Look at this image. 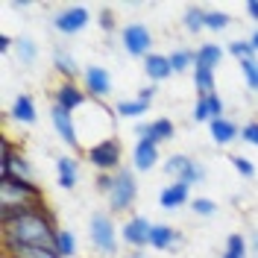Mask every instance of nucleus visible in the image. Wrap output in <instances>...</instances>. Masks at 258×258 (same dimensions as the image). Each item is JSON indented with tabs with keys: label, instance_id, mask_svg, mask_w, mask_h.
<instances>
[{
	"label": "nucleus",
	"instance_id": "nucleus-26",
	"mask_svg": "<svg viewBox=\"0 0 258 258\" xmlns=\"http://www.w3.org/2000/svg\"><path fill=\"white\" fill-rule=\"evenodd\" d=\"M194 64H197V50L179 47V50H173V53H170V68H173V74L194 71Z\"/></svg>",
	"mask_w": 258,
	"mask_h": 258
},
{
	"label": "nucleus",
	"instance_id": "nucleus-5",
	"mask_svg": "<svg viewBox=\"0 0 258 258\" xmlns=\"http://www.w3.org/2000/svg\"><path fill=\"white\" fill-rule=\"evenodd\" d=\"M135 197H138V185H135V173L129 167H120L114 173V185L109 191V209L114 214H123L135 206Z\"/></svg>",
	"mask_w": 258,
	"mask_h": 258
},
{
	"label": "nucleus",
	"instance_id": "nucleus-9",
	"mask_svg": "<svg viewBox=\"0 0 258 258\" xmlns=\"http://www.w3.org/2000/svg\"><path fill=\"white\" fill-rule=\"evenodd\" d=\"M88 21H91V15H88L85 6H68L62 12H56L53 27H56V32H62V35H77V32H82L88 27Z\"/></svg>",
	"mask_w": 258,
	"mask_h": 258
},
{
	"label": "nucleus",
	"instance_id": "nucleus-46",
	"mask_svg": "<svg viewBox=\"0 0 258 258\" xmlns=\"http://www.w3.org/2000/svg\"><path fill=\"white\" fill-rule=\"evenodd\" d=\"M255 258H258V255H255Z\"/></svg>",
	"mask_w": 258,
	"mask_h": 258
},
{
	"label": "nucleus",
	"instance_id": "nucleus-40",
	"mask_svg": "<svg viewBox=\"0 0 258 258\" xmlns=\"http://www.w3.org/2000/svg\"><path fill=\"white\" fill-rule=\"evenodd\" d=\"M156 91H159L156 85H147V88H141V91H138V100H144V103H153V97H156Z\"/></svg>",
	"mask_w": 258,
	"mask_h": 258
},
{
	"label": "nucleus",
	"instance_id": "nucleus-35",
	"mask_svg": "<svg viewBox=\"0 0 258 258\" xmlns=\"http://www.w3.org/2000/svg\"><path fill=\"white\" fill-rule=\"evenodd\" d=\"M241 71H243V80H246V85H249V91L258 94V59L241 62Z\"/></svg>",
	"mask_w": 258,
	"mask_h": 258
},
{
	"label": "nucleus",
	"instance_id": "nucleus-16",
	"mask_svg": "<svg viewBox=\"0 0 258 258\" xmlns=\"http://www.w3.org/2000/svg\"><path fill=\"white\" fill-rule=\"evenodd\" d=\"M223 117V100L220 94H209V97H197V106H194V120L197 123H211Z\"/></svg>",
	"mask_w": 258,
	"mask_h": 258
},
{
	"label": "nucleus",
	"instance_id": "nucleus-42",
	"mask_svg": "<svg viewBox=\"0 0 258 258\" xmlns=\"http://www.w3.org/2000/svg\"><path fill=\"white\" fill-rule=\"evenodd\" d=\"M12 44H15V41L3 32V35H0V53H9V50H12Z\"/></svg>",
	"mask_w": 258,
	"mask_h": 258
},
{
	"label": "nucleus",
	"instance_id": "nucleus-21",
	"mask_svg": "<svg viewBox=\"0 0 258 258\" xmlns=\"http://www.w3.org/2000/svg\"><path fill=\"white\" fill-rule=\"evenodd\" d=\"M9 117L12 120H18V123H35V103H32V97L30 94H18L15 97V103H12V109H9Z\"/></svg>",
	"mask_w": 258,
	"mask_h": 258
},
{
	"label": "nucleus",
	"instance_id": "nucleus-32",
	"mask_svg": "<svg viewBox=\"0 0 258 258\" xmlns=\"http://www.w3.org/2000/svg\"><path fill=\"white\" fill-rule=\"evenodd\" d=\"M229 53H232L238 62H249V59H258V56H255L258 50L249 44V38H246V41H232V44H229Z\"/></svg>",
	"mask_w": 258,
	"mask_h": 258
},
{
	"label": "nucleus",
	"instance_id": "nucleus-30",
	"mask_svg": "<svg viewBox=\"0 0 258 258\" xmlns=\"http://www.w3.org/2000/svg\"><path fill=\"white\" fill-rule=\"evenodd\" d=\"M223 258H246V241H243V235H229L226 238Z\"/></svg>",
	"mask_w": 258,
	"mask_h": 258
},
{
	"label": "nucleus",
	"instance_id": "nucleus-13",
	"mask_svg": "<svg viewBox=\"0 0 258 258\" xmlns=\"http://www.w3.org/2000/svg\"><path fill=\"white\" fill-rule=\"evenodd\" d=\"M135 135H138V138H153L156 144H164V141H170V138L176 135V126H173L170 117H156V120H150V123H138V126H135Z\"/></svg>",
	"mask_w": 258,
	"mask_h": 258
},
{
	"label": "nucleus",
	"instance_id": "nucleus-15",
	"mask_svg": "<svg viewBox=\"0 0 258 258\" xmlns=\"http://www.w3.org/2000/svg\"><path fill=\"white\" fill-rule=\"evenodd\" d=\"M185 203H191V185H185V182H170V185H164L159 191L161 209L173 211V209H182Z\"/></svg>",
	"mask_w": 258,
	"mask_h": 258
},
{
	"label": "nucleus",
	"instance_id": "nucleus-18",
	"mask_svg": "<svg viewBox=\"0 0 258 258\" xmlns=\"http://www.w3.org/2000/svg\"><path fill=\"white\" fill-rule=\"evenodd\" d=\"M144 74L147 80L153 82H164L167 77H173V68H170V56H161V53H150L144 59Z\"/></svg>",
	"mask_w": 258,
	"mask_h": 258
},
{
	"label": "nucleus",
	"instance_id": "nucleus-38",
	"mask_svg": "<svg viewBox=\"0 0 258 258\" xmlns=\"http://www.w3.org/2000/svg\"><path fill=\"white\" fill-rule=\"evenodd\" d=\"M94 185H97V191H100V194H106V197H109V191H112V185H114V173H97Z\"/></svg>",
	"mask_w": 258,
	"mask_h": 258
},
{
	"label": "nucleus",
	"instance_id": "nucleus-19",
	"mask_svg": "<svg viewBox=\"0 0 258 258\" xmlns=\"http://www.w3.org/2000/svg\"><path fill=\"white\" fill-rule=\"evenodd\" d=\"M56 173H59V188L71 191L77 188V179H80V161L74 156H59L56 159Z\"/></svg>",
	"mask_w": 258,
	"mask_h": 258
},
{
	"label": "nucleus",
	"instance_id": "nucleus-36",
	"mask_svg": "<svg viewBox=\"0 0 258 258\" xmlns=\"http://www.w3.org/2000/svg\"><path fill=\"white\" fill-rule=\"evenodd\" d=\"M232 167H235L243 179H252V176H255V164H252L249 159H243V156H232Z\"/></svg>",
	"mask_w": 258,
	"mask_h": 258
},
{
	"label": "nucleus",
	"instance_id": "nucleus-45",
	"mask_svg": "<svg viewBox=\"0 0 258 258\" xmlns=\"http://www.w3.org/2000/svg\"><path fill=\"white\" fill-rule=\"evenodd\" d=\"M126 258H147V255L141 252V249H135V252H132V255H126Z\"/></svg>",
	"mask_w": 258,
	"mask_h": 258
},
{
	"label": "nucleus",
	"instance_id": "nucleus-11",
	"mask_svg": "<svg viewBox=\"0 0 258 258\" xmlns=\"http://www.w3.org/2000/svg\"><path fill=\"white\" fill-rule=\"evenodd\" d=\"M150 232H153V223L141 214H132L120 229V241L129 243L132 249H144V246H150Z\"/></svg>",
	"mask_w": 258,
	"mask_h": 258
},
{
	"label": "nucleus",
	"instance_id": "nucleus-44",
	"mask_svg": "<svg viewBox=\"0 0 258 258\" xmlns=\"http://www.w3.org/2000/svg\"><path fill=\"white\" fill-rule=\"evenodd\" d=\"M252 249H255V255H258V232H252Z\"/></svg>",
	"mask_w": 258,
	"mask_h": 258
},
{
	"label": "nucleus",
	"instance_id": "nucleus-10",
	"mask_svg": "<svg viewBox=\"0 0 258 258\" xmlns=\"http://www.w3.org/2000/svg\"><path fill=\"white\" fill-rule=\"evenodd\" d=\"M85 100H88L85 88H80L77 82H71V80H62L53 88V106H59V109H64V112H71V114L77 112V109H82Z\"/></svg>",
	"mask_w": 258,
	"mask_h": 258
},
{
	"label": "nucleus",
	"instance_id": "nucleus-22",
	"mask_svg": "<svg viewBox=\"0 0 258 258\" xmlns=\"http://www.w3.org/2000/svg\"><path fill=\"white\" fill-rule=\"evenodd\" d=\"M53 68L59 71V77H62V80H71V82H74L77 77H80V64H77V59H74L68 50H62V47L53 53Z\"/></svg>",
	"mask_w": 258,
	"mask_h": 258
},
{
	"label": "nucleus",
	"instance_id": "nucleus-7",
	"mask_svg": "<svg viewBox=\"0 0 258 258\" xmlns=\"http://www.w3.org/2000/svg\"><path fill=\"white\" fill-rule=\"evenodd\" d=\"M120 41H123V50H126L129 56H135V59H147L150 53H153V35L147 30L144 24H126L123 32H120Z\"/></svg>",
	"mask_w": 258,
	"mask_h": 258
},
{
	"label": "nucleus",
	"instance_id": "nucleus-1",
	"mask_svg": "<svg viewBox=\"0 0 258 258\" xmlns=\"http://www.w3.org/2000/svg\"><path fill=\"white\" fill-rule=\"evenodd\" d=\"M0 226H3L0 232L3 252L18 246H53L59 232L47 203L27 206V209H0Z\"/></svg>",
	"mask_w": 258,
	"mask_h": 258
},
{
	"label": "nucleus",
	"instance_id": "nucleus-20",
	"mask_svg": "<svg viewBox=\"0 0 258 258\" xmlns=\"http://www.w3.org/2000/svg\"><path fill=\"white\" fill-rule=\"evenodd\" d=\"M179 243V232L173 229V226L167 223H153V232H150V246L153 249H173Z\"/></svg>",
	"mask_w": 258,
	"mask_h": 258
},
{
	"label": "nucleus",
	"instance_id": "nucleus-31",
	"mask_svg": "<svg viewBox=\"0 0 258 258\" xmlns=\"http://www.w3.org/2000/svg\"><path fill=\"white\" fill-rule=\"evenodd\" d=\"M15 50H18V59H21L24 64H32V62H35V56H38V47H35V41H32V38H18Z\"/></svg>",
	"mask_w": 258,
	"mask_h": 258
},
{
	"label": "nucleus",
	"instance_id": "nucleus-2",
	"mask_svg": "<svg viewBox=\"0 0 258 258\" xmlns=\"http://www.w3.org/2000/svg\"><path fill=\"white\" fill-rule=\"evenodd\" d=\"M44 191L30 179H0V209H27L41 206Z\"/></svg>",
	"mask_w": 258,
	"mask_h": 258
},
{
	"label": "nucleus",
	"instance_id": "nucleus-8",
	"mask_svg": "<svg viewBox=\"0 0 258 258\" xmlns=\"http://www.w3.org/2000/svg\"><path fill=\"white\" fill-rule=\"evenodd\" d=\"M82 88H85V94L91 97V100H106V97L112 94V77H109V71L100 68V64H88L82 71Z\"/></svg>",
	"mask_w": 258,
	"mask_h": 258
},
{
	"label": "nucleus",
	"instance_id": "nucleus-14",
	"mask_svg": "<svg viewBox=\"0 0 258 258\" xmlns=\"http://www.w3.org/2000/svg\"><path fill=\"white\" fill-rule=\"evenodd\" d=\"M156 161H159V144H156L153 138H138V141H135V150H132V164H135V170H138V173H147V170L156 167Z\"/></svg>",
	"mask_w": 258,
	"mask_h": 258
},
{
	"label": "nucleus",
	"instance_id": "nucleus-25",
	"mask_svg": "<svg viewBox=\"0 0 258 258\" xmlns=\"http://www.w3.org/2000/svg\"><path fill=\"white\" fill-rule=\"evenodd\" d=\"M3 258H62L53 246H18V249H6Z\"/></svg>",
	"mask_w": 258,
	"mask_h": 258
},
{
	"label": "nucleus",
	"instance_id": "nucleus-41",
	"mask_svg": "<svg viewBox=\"0 0 258 258\" xmlns=\"http://www.w3.org/2000/svg\"><path fill=\"white\" fill-rule=\"evenodd\" d=\"M246 15L252 21H258V0H246Z\"/></svg>",
	"mask_w": 258,
	"mask_h": 258
},
{
	"label": "nucleus",
	"instance_id": "nucleus-33",
	"mask_svg": "<svg viewBox=\"0 0 258 258\" xmlns=\"http://www.w3.org/2000/svg\"><path fill=\"white\" fill-rule=\"evenodd\" d=\"M191 209L197 217H214L217 214V203L214 200H206V197H197V200H191Z\"/></svg>",
	"mask_w": 258,
	"mask_h": 258
},
{
	"label": "nucleus",
	"instance_id": "nucleus-43",
	"mask_svg": "<svg viewBox=\"0 0 258 258\" xmlns=\"http://www.w3.org/2000/svg\"><path fill=\"white\" fill-rule=\"evenodd\" d=\"M249 44H252V47L258 50V27H255V30H252V35H249Z\"/></svg>",
	"mask_w": 258,
	"mask_h": 258
},
{
	"label": "nucleus",
	"instance_id": "nucleus-6",
	"mask_svg": "<svg viewBox=\"0 0 258 258\" xmlns=\"http://www.w3.org/2000/svg\"><path fill=\"white\" fill-rule=\"evenodd\" d=\"M164 173L173 182H185V185H197V182L206 179L203 164L194 161L191 156H185V153H176V156H170V159L164 161Z\"/></svg>",
	"mask_w": 258,
	"mask_h": 258
},
{
	"label": "nucleus",
	"instance_id": "nucleus-4",
	"mask_svg": "<svg viewBox=\"0 0 258 258\" xmlns=\"http://www.w3.org/2000/svg\"><path fill=\"white\" fill-rule=\"evenodd\" d=\"M85 159L97 173H117L120 170V159H123V147L117 138H106L100 144H91L85 150Z\"/></svg>",
	"mask_w": 258,
	"mask_h": 258
},
{
	"label": "nucleus",
	"instance_id": "nucleus-39",
	"mask_svg": "<svg viewBox=\"0 0 258 258\" xmlns=\"http://www.w3.org/2000/svg\"><path fill=\"white\" fill-rule=\"evenodd\" d=\"M100 27H103L106 32L114 30V15H112V9H103V12H100Z\"/></svg>",
	"mask_w": 258,
	"mask_h": 258
},
{
	"label": "nucleus",
	"instance_id": "nucleus-29",
	"mask_svg": "<svg viewBox=\"0 0 258 258\" xmlns=\"http://www.w3.org/2000/svg\"><path fill=\"white\" fill-rule=\"evenodd\" d=\"M147 109H150V103H144V100H120L117 106H114V112L120 114V117H141V114H147Z\"/></svg>",
	"mask_w": 258,
	"mask_h": 258
},
{
	"label": "nucleus",
	"instance_id": "nucleus-23",
	"mask_svg": "<svg viewBox=\"0 0 258 258\" xmlns=\"http://www.w3.org/2000/svg\"><path fill=\"white\" fill-rule=\"evenodd\" d=\"M194 88H197V97H209V94H217V85H214V71L211 68H194Z\"/></svg>",
	"mask_w": 258,
	"mask_h": 258
},
{
	"label": "nucleus",
	"instance_id": "nucleus-12",
	"mask_svg": "<svg viewBox=\"0 0 258 258\" xmlns=\"http://www.w3.org/2000/svg\"><path fill=\"white\" fill-rule=\"evenodd\" d=\"M50 120H53V129L59 132V138H62L71 150L80 147V129H77L74 114L64 112V109H59V106H53V109H50Z\"/></svg>",
	"mask_w": 258,
	"mask_h": 258
},
{
	"label": "nucleus",
	"instance_id": "nucleus-37",
	"mask_svg": "<svg viewBox=\"0 0 258 258\" xmlns=\"http://www.w3.org/2000/svg\"><path fill=\"white\" fill-rule=\"evenodd\" d=\"M241 141L258 147V120H249L246 126H241Z\"/></svg>",
	"mask_w": 258,
	"mask_h": 258
},
{
	"label": "nucleus",
	"instance_id": "nucleus-17",
	"mask_svg": "<svg viewBox=\"0 0 258 258\" xmlns=\"http://www.w3.org/2000/svg\"><path fill=\"white\" fill-rule=\"evenodd\" d=\"M209 132H211V141H214L217 147H226V144H232V141L241 138V126H238L235 120H229V117H217V120H211Z\"/></svg>",
	"mask_w": 258,
	"mask_h": 258
},
{
	"label": "nucleus",
	"instance_id": "nucleus-27",
	"mask_svg": "<svg viewBox=\"0 0 258 258\" xmlns=\"http://www.w3.org/2000/svg\"><path fill=\"white\" fill-rule=\"evenodd\" d=\"M53 249H56L62 258H74L77 255V238H74V232L59 229V232H56V243H53Z\"/></svg>",
	"mask_w": 258,
	"mask_h": 258
},
{
	"label": "nucleus",
	"instance_id": "nucleus-24",
	"mask_svg": "<svg viewBox=\"0 0 258 258\" xmlns=\"http://www.w3.org/2000/svg\"><path fill=\"white\" fill-rule=\"evenodd\" d=\"M220 62H223V47H220V44H200V47H197V64H200V68L217 71ZM197 64H194V68H197Z\"/></svg>",
	"mask_w": 258,
	"mask_h": 258
},
{
	"label": "nucleus",
	"instance_id": "nucleus-28",
	"mask_svg": "<svg viewBox=\"0 0 258 258\" xmlns=\"http://www.w3.org/2000/svg\"><path fill=\"white\" fill-rule=\"evenodd\" d=\"M182 27H185L188 32H203L206 30V9H200V6L185 9V15H182Z\"/></svg>",
	"mask_w": 258,
	"mask_h": 258
},
{
	"label": "nucleus",
	"instance_id": "nucleus-3",
	"mask_svg": "<svg viewBox=\"0 0 258 258\" xmlns=\"http://www.w3.org/2000/svg\"><path fill=\"white\" fill-rule=\"evenodd\" d=\"M88 238H91V246L103 255H117V243H120V235L114 229V220L109 214L97 211L91 214V223H88Z\"/></svg>",
	"mask_w": 258,
	"mask_h": 258
},
{
	"label": "nucleus",
	"instance_id": "nucleus-34",
	"mask_svg": "<svg viewBox=\"0 0 258 258\" xmlns=\"http://www.w3.org/2000/svg\"><path fill=\"white\" fill-rule=\"evenodd\" d=\"M229 24H232V18L226 15V12H206V30L220 32V30H226Z\"/></svg>",
	"mask_w": 258,
	"mask_h": 258
}]
</instances>
